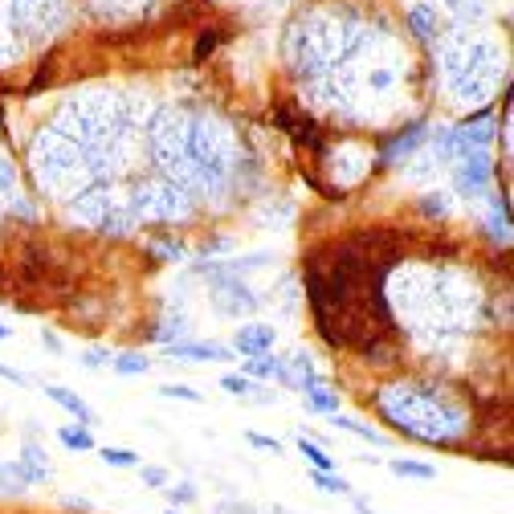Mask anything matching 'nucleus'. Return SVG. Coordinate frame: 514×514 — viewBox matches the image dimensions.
<instances>
[{
    "mask_svg": "<svg viewBox=\"0 0 514 514\" xmlns=\"http://www.w3.org/2000/svg\"><path fill=\"white\" fill-rule=\"evenodd\" d=\"M379 412L388 417L392 428H400V433L417 436V441H449L453 433H461V412H453V408H445L441 400L433 396V392H417V388H400V384H392V388H384L376 396Z\"/></svg>",
    "mask_w": 514,
    "mask_h": 514,
    "instance_id": "1",
    "label": "nucleus"
},
{
    "mask_svg": "<svg viewBox=\"0 0 514 514\" xmlns=\"http://www.w3.org/2000/svg\"><path fill=\"white\" fill-rule=\"evenodd\" d=\"M498 69H502V61H498L494 49L477 37H466V33L453 45L441 49V74H445L453 98H485Z\"/></svg>",
    "mask_w": 514,
    "mask_h": 514,
    "instance_id": "2",
    "label": "nucleus"
},
{
    "mask_svg": "<svg viewBox=\"0 0 514 514\" xmlns=\"http://www.w3.org/2000/svg\"><path fill=\"white\" fill-rule=\"evenodd\" d=\"M347 45V29L339 20H319V17H298L286 33V53L302 74H314L327 61H335V53Z\"/></svg>",
    "mask_w": 514,
    "mask_h": 514,
    "instance_id": "3",
    "label": "nucleus"
},
{
    "mask_svg": "<svg viewBox=\"0 0 514 514\" xmlns=\"http://www.w3.org/2000/svg\"><path fill=\"white\" fill-rule=\"evenodd\" d=\"M213 306L224 314V319H237V314H253L262 306V298L245 286L241 278H213V290H208Z\"/></svg>",
    "mask_w": 514,
    "mask_h": 514,
    "instance_id": "4",
    "label": "nucleus"
},
{
    "mask_svg": "<svg viewBox=\"0 0 514 514\" xmlns=\"http://www.w3.org/2000/svg\"><path fill=\"white\" fill-rule=\"evenodd\" d=\"M490 175H494V159H490V151H474L469 159H461L453 172V188L457 196H482L490 192Z\"/></svg>",
    "mask_w": 514,
    "mask_h": 514,
    "instance_id": "5",
    "label": "nucleus"
},
{
    "mask_svg": "<svg viewBox=\"0 0 514 514\" xmlns=\"http://www.w3.org/2000/svg\"><path fill=\"white\" fill-rule=\"evenodd\" d=\"M428 139V126L425 123H408V126H400L396 135H388L384 143H379V164L384 167H392V164H404L412 151H417L420 143Z\"/></svg>",
    "mask_w": 514,
    "mask_h": 514,
    "instance_id": "6",
    "label": "nucleus"
},
{
    "mask_svg": "<svg viewBox=\"0 0 514 514\" xmlns=\"http://www.w3.org/2000/svg\"><path fill=\"white\" fill-rule=\"evenodd\" d=\"M273 343H278V330H273L270 322H245V327H237V335H233V351H241V355L273 351Z\"/></svg>",
    "mask_w": 514,
    "mask_h": 514,
    "instance_id": "7",
    "label": "nucleus"
},
{
    "mask_svg": "<svg viewBox=\"0 0 514 514\" xmlns=\"http://www.w3.org/2000/svg\"><path fill=\"white\" fill-rule=\"evenodd\" d=\"M41 392H45V396L49 400H53V404H58V408H66V412H69V417H74V425H94V408H90L86 404V400H82L78 396V392H69V388H61V384H45V388H41Z\"/></svg>",
    "mask_w": 514,
    "mask_h": 514,
    "instance_id": "8",
    "label": "nucleus"
},
{
    "mask_svg": "<svg viewBox=\"0 0 514 514\" xmlns=\"http://www.w3.org/2000/svg\"><path fill=\"white\" fill-rule=\"evenodd\" d=\"M172 359H192V363H213V359H237L229 343H167Z\"/></svg>",
    "mask_w": 514,
    "mask_h": 514,
    "instance_id": "9",
    "label": "nucleus"
},
{
    "mask_svg": "<svg viewBox=\"0 0 514 514\" xmlns=\"http://www.w3.org/2000/svg\"><path fill=\"white\" fill-rule=\"evenodd\" d=\"M408 29H412V37H417V41H433L436 33H441V12L433 9V0L408 9Z\"/></svg>",
    "mask_w": 514,
    "mask_h": 514,
    "instance_id": "10",
    "label": "nucleus"
},
{
    "mask_svg": "<svg viewBox=\"0 0 514 514\" xmlns=\"http://www.w3.org/2000/svg\"><path fill=\"white\" fill-rule=\"evenodd\" d=\"M20 466H25V477H29V485H37V482H45L53 469H49V461H45V449L41 445H25L20 449Z\"/></svg>",
    "mask_w": 514,
    "mask_h": 514,
    "instance_id": "11",
    "label": "nucleus"
},
{
    "mask_svg": "<svg viewBox=\"0 0 514 514\" xmlns=\"http://www.w3.org/2000/svg\"><path fill=\"white\" fill-rule=\"evenodd\" d=\"M58 441L69 449V453H90V449H94V433H90L86 425H66V428H58Z\"/></svg>",
    "mask_w": 514,
    "mask_h": 514,
    "instance_id": "12",
    "label": "nucleus"
},
{
    "mask_svg": "<svg viewBox=\"0 0 514 514\" xmlns=\"http://www.w3.org/2000/svg\"><path fill=\"white\" fill-rule=\"evenodd\" d=\"M278 368H281V359L270 355V351H262V355H245V371H241V376H249V379H273V376H278Z\"/></svg>",
    "mask_w": 514,
    "mask_h": 514,
    "instance_id": "13",
    "label": "nucleus"
},
{
    "mask_svg": "<svg viewBox=\"0 0 514 514\" xmlns=\"http://www.w3.org/2000/svg\"><path fill=\"white\" fill-rule=\"evenodd\" d=\"M302 396H306V408H311V412H339V396H335V388H327V379H322V384H314L311 392H302Z\"/></svg>",
    "mask_w": 514,
    "mask_h": 514,
    "instance_id": "14",
    "label": "nucleus"
},
{
    "mask_svg": "<svg viewBox=\"0 0 514 514\" xmlns=\"http://www.w3.org/2000/svg\"><path fill=\"white\" fill-rule=\"evenodd\" d=\"M298 453L306 457L314 469H322V474H327V469H335V453H327V449H322L314 436H298Z\"/></svg>",
    "mask_w": 514,
    "mask_h": 514,
    "instance_id": "15",
    "label": "nucleus"
},
{
    "mask_svg": "<svg viewBox=\"0 0 514 514\" xmlns=\"http://www.w3.org/2000/svg\"><path fill=\"white\" fill-rule=\"evenodd\" d=\"M25 485H29V477H25L20 461H4V466H0V490H4V494H20Z\"/></svg>",
    "mask_w": 514,
    "mask_h": 514,
    "instance_id": "16",
    "label": "nucleus"
},
{
    "mask_svg": "<svg viewBox=\"0 0 514 514\" xmlns=\"http://www.w3.org/2000/svg\"><path fill=\"white\" fill-rule=\"evenodd\" d=\"M388 469L396 477H417V482H433L436 469L425 466V461H404V457H396V461H388Z\"/></svg>",
    "mask_w": 514,
    "mask_h": 514,
    "instance_id": "17",
    "label": "nucleus"
},
{
    "mask_svg": "<svg viewBox=\"0 0 514 514\" xmlns=\"http://www.w3.org/2000/svg\"><path fill=\"white\" fill-rule=\"evenodd\" d=\"M311 482L319 485L322 494H343V498L351 494V482H347V477H339V474H335V469H327V474H322V469H314V474H311Z\"/></svg>",
    "mask_w": 514,
    "mask_h": 514,
    "instance_id": "18",
    "label": "nucleus"
},
{
    "mask_svg": "<svg viewBox=\"0 0 514 514\" xmlns=\"http://www.w3.org/2000/svg\"><path fill=\"white\" fill-rule=\"evenodd\" d=\"M98 457H102L107 466H115V469L139 466V453H131V449H123V445H102V449H98Z\"/></svg>",
    "mask_w": 514,
    "mask_h": 514,
    "instance_id": "19",
    "label": "nucleus"
},
{
    "mask_svg": "<svg viewBox=\"0 0 514 514\" xmlns=\"http://www.w3.org/2000/svg\"><path fill=\"white\" fill-rule=\"evenodd\" d=\"M110 363H115V371H118V376H143V371L151 368V359H147V355H139V351H126V355L110 359Z\"/></svg>",
    "mask_w": 514,
    "mask_h": 514,
    "instance_id": "20",
    "label": "nucleus"
},
{
    "mask_svg": "<svg viewBox=\"0 0 514 514\" xmlns=\"http://www.w3.org/2000/svg\"><path fill=\"white\" fill-rule=\"evenodd\" d=\"M330 425H335V428H347V433L363 436V441H371V445H384V436H379V433H376V428H368V425H359V420H351V417H339V412H330Z\"/></svg>",
    "mask_w": 514,
    "mask_h": 514,
    "instance_id": "21",
    "label": "nucleus"
},
{
    "mask_svg": "<svg viewBox=\"0 0 514 514\" xmlns=\"http://www.w3.org/2000/svg\"><path fill=\"white\" fill-rule=\"evenodd\" d=\"M151 253H159V262H180L184 257V241H175V237L167 241L164 237V241H151Z\"/></svg>",
    "mask_w": 514,
    "mask_h": 514,
    "instance_id": "22",
    "label": "nucleus"
},
{
    "mask_svg": "<svg viewBox=\"0 0 514 514\" xmlns=\"http://www.w3.org/2000/svg\"><path fill=\"white\" fill-rule=\"evenodd\" d=\"M184 327H188V322L180 319V314H175V319H164V327H156V330H151V335H156V339H164V343H180V335H184Z\"/></svg>",
    "mask_w": 514,
    "mask_h": 514,
    "instance_id": "23",
    "label": "nucleus"
},
{
    "mask_svg": "<svg viewBox=\"0 0 514 514\" xmlns=\"http://www.w3.org/2000/svg\"><path fill=\"white\" fill-rule=\"evenodd\" d=\"M172 506H192L196 502V485L192 482H175V485H164Z\"/></svg>",
    "mask_w": 514,
    "mask_h": 514,
    "instance_id": "24",
    "label": "nucleus"
},
{
    "mask_svg": "<svg viewBox=\"0 0 514 514\" xmlns=\"http://www.w3.org/2000/svg\"><path fill=\"white\" fill-rule=\"evenodd\" d=\"M159 396H167V400H184V404H200V392L188 388V384H164V388H159Z\"/></svg>",
    "mask_w": 514,
    "mask_h": 514,
    "instance_id": "25",
    "label": "nucleus"
},
{
    "mask_svg": "<svg viewBox=\"0 0 514 514\" xmlns=\"http://www.w3.org/2000/svg\"><path fill=\"white\" fill-rule=\"evenodd\" d=\"M139 482H143L147 490H164V485H167V469H159V466H139Z\"/></svg>",
    "mask_w": 514,
    "mask_h": 514,
    "instance_id": "26",
    "label": "nucleus"
},
{
    "mask_svg": "<svg viewBox=\"0 0 514 514\" xmlns=\"http://www.w3.org/2000/svg\"><path fill=\"white\" fill-rule=\"evenodd\" d=\"M417 208H420L425 216H445V213H449V208H445V196H441V192H425Z\"/></svg>",
    "mask_w": 514,
    "mask_h": 514,
    "instance_id": "27",
    "label": "nucleus"
},
{
    "mask_svg": "<svg viewBox=\"0 0 514 514\" xmlns=\"http://www.w3.org/2000/svg\"><path fill=\"white\" fill-rule=\"evenodd\" d=\"M229 249H233V237H213V241H204V245H200V257L208 262L213 253H229Z\"/></svg>",
    "mask_w": 514,
    "mask_h": 514,
    "instance_id": "28",
    "label": "nucleus"
},
{
    "mask_svg": "<svg viewBox=\"0 0 514 514\" xmlns=\"http://www.w3.org/2000/svg\"><path fill=\"white\" fill-rule=\"evenodd\" d=\"M107 363H110V351H102V347H90L86 355H82V368H90V371L107 368Z\"/></svg>",
    "mask_w": 514,
    "mask_h": 514,
    "instance_id": "29",
    "label": "nucleus"
},
{
    "mask_svg": "<svg viewBox=\"0 0 514 514\" xmlns=\"http://www.w3.org/2000/svg\"><path fill=\"white\" fill-rule=\"evenodd\" d=\"M245 441H249L253 449H270V453H281V441H273V436H265V433H245Z\"/></svg>",
    "mask_w": 514,
    "mask_h": 514,
    "instance_id": "30",
    "label": "nucleus"
},
{
    "mask_svg": "<svg viewBox=\"0 0 514 514\" xmlns=\"http://www.w3.org/2000/svg\"><path fill=\"white\" fill-rule=\"evenodd\" d=\"M12 180H17L12 164H9V159H0V196H9V192H12Z\"/></svg>",
    "mask_w": 514,
    "mask_h": 514,
    "instance_id": "31",
    "label": "nucleus"
},
{
    "mask_svg": "<svg viewBox=\"0 0 514 514\" xmlns=\"http://www.w3.org/2000/svg\"><path fill=\"white\" fill-rule=\"evenodd\" d=\"M216 514H253V506L249 502H233V498H229V502L216 506Z\"/></svg>",
    "mask_w": 514,
    "mask_h": 514,
    "instance_id": "32",
    "label": "nucleus"
},
{
    "mask_svg": "<svg viewBox=\"0 0 514 514\" xmlns=\"http://www.w3.org/2000/svg\"><path fill=\"white\" fill-rule=\"evenodd\" d=\"M0 379H9V384H25V376H20V371H12V368H4V363H0Z\"/></svg>",
    "mask_w": 514,
    "mask_h": 514,
    "instance_id": "33",
    "label": "nucleus"
},
{
    "mask_svg": "<svg viewBox=\"0 0 514 514\" xmlns=\"http://www.w3.org/2000/svg\"><path fill=\"white\" fill-rule=\"evenodd\" d=\"M41 339H45V347H49V351H61V339H58V335H49V330H45Z\"/></svg>",
    "mask_w": 514,
    "mask_h": 514,
    "instance_id": "34",
    "label": "nucleus"
},
{
    "mask_svg": "<svg viewBox=\"0 0 514 514\" xmlns=\"http://www.w3.org/2000/svg\"><path fill=\"white\" fill-rule=\"evenodd\" d=\"M355 510H359V514H376V510H371L368 502H363V498H355Z\"/></svg>",
    "mask_w": 514,
    "mask_h": 514,
    "instance_id": "35",
    "label": "nucleus"
},
{
    "mask_svg": "<svg viewBox=\"0 0 514 514\" xmlns=\"http://www.w3.org/2000/svg\"><path fill=\"white\" fill-rule=\"evenodd\" d=\"M0 339H9V327H4V322H0Z\"/></svg>",
    "mask_w": 514,
    "mask_h": 514,
    "instance_id": "36",
    "label": "nucleus"
},
{
    "mask_svg": "<svg viewBox=\"0 0 514 514\" xmlns=\"http://www.w3.org/2000/svg\"><path fill=\"white\" fill-rule=\"evenodd\" d=\"M167 514H180V510H167Z\"/></svg>",
    "mask_w": 514,
    "mask_h": 514,
    "instance_id": "37",
    "label": "nucleus"
}]
</instances>
